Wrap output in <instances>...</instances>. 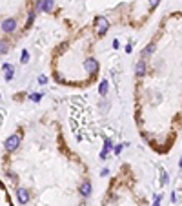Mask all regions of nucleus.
<instances>
[{"label":"nucleus","mask_w":182,"mask_h":206,"mask_svg":"<svg viewBox=\"0 0 182 206\" xmlns=\"http://www.w3.org/2000/svg\"><path fill=\"white\" fill-rule=\"evenodd\" d=\"M29 99H31V101H40V95L35 93V95H29Z\"/></svg>","instance_id":"9"},{"label":"nucleus","mask_w":182,"mask_h":206,"mask_svg":"<svg viewBox=\"0 0 182 206\" xmlns=\"http://www.w3.org/2000/svg\"><path fill=\"white\" fill-rule=\"evenodd\" d=\"M2 73H4V79L9 82V80H13V77H15V66L13 64H2Z\"/></svg>","instance_id":"4"},{"label":"nucleus","mask_w":182,"mask_h":206,"mask_svg":"<svg viewBox=\"0 0 182 206\" xmlns=\"http://www.w3.org/2000/svg\"><path fill=\"white\" fill-rule=\"evenodd\" d=\"M107 93V82L104 80V82L100 84V95H106Z\"/></svg>","instance_id":"7"},{"label":"nucleus","mask_w":182,"mask_h":206,"mask_svg":"<svg viewBox=\"0 0 182 206\" xmlns=\"http://www.w3.org/2000/svg\"><path fill=\"white\" fill-rule=\"evenodd\" d=\"M159 2H160V0H149V6H151V9H153V7H157V4H159Z\"/></svg>","instance_id":"10"},{"label":"nucleus","mask_w":182,"mask_h":206,"mask_svg":"<svg viewBox=\"0 0 182 206\" xmlns=\"http://www.w3.org/2000/svg\"><path fill=\"white\" fill-rule=\"evenodd\" d=\"M27 62H29V51L24 49L22 51V64H27Z\"/></svg>","instance_id":"6"},{"label":"nucleus","mask_w":182,"mask_h":206,"mask_svg":"<svg viewBox=\"0 0 182 206\" xmlns=\"http://www.w3.org/2000/svg\"><path fill=\"white\" fill-rule=\"evenodd\" d=\"M9 51V42L6 39H0V55H6Z\"/></svg>","instance_id":"5"},{"label":"nucleus","mask_w":182,"mask_h":206,"mask_svg":"<svg viewBox=\"0 0 182 206\" xmlns=\"http://www.w3.org/2000/svg\"><path fill=\"white\" fill-rule=\"evenodd\" d=\"M113 151H115V153L119 155V153H120V151H122V146H115V150H113Z\"/></svg>","instance_id":"11"},{"label":"nucleus","mask_w":182,"mask_h":206,"mask_svg":"<svg viewBox=\"0 0 182 206\" xmlns=\"http://www.w3.org/2000/svg\"><path fill=\"white\" fill-rule=\"evenodd\" d=\"M0 206H15L9 192H7V188H6V184L2 181H0Z\"/></svg>","instance_id":"2"},{"label":"nucleus","mask_w":182,"mask_h":206,"mask_svg":"<svg viewBox=\"0 0 182 206\" xmlns=\"http://www.w3.org/2000/svg\"><path fill=\"white\" fill-rule=\"evenodd\" d=\"M160 201H162V195H157V197H155V203H153V206H160Z\"/></svg>","instance_id":"8"},{"label":"nucleus","mask_w":182,"mask_h":206,"mask_svg":"<svg viewBox=\"0 0 182 206\" xmlns=\"http://www.w3.org/2000/svg\"><path fill=\"white\" fill-rule=\"evenodd\" d=\"M107 29H109L107 19L106 17H95V20H93V31H95V35L97 37H104L107 33Z\"/></svg>","instance_id":"1"},{"label":"nucleus","mask_w":182,"mask_h":206,"mask_svg":"<svg viewBox=\"0 0 182 206\" xmlns=\"http://www.w3.org/2000/svg\"><path fill=\"white\" fill-rule=\"evenodd\" d=\"M53 7H55L53 0H38V4H37V11H44V13H51Z\"/></svg>","instance_id":"3"},{"label":"nucleus","mask_w":182,"mask_h":206,"mask_svg":"<svg viewBox=\"0 0 182 206\" xmlns=\"http://www.w3.org/2000/svg\"><path fill=\"white\" fill-rule=\"evenodd\" d=\"M38 82H40V84H46V82H47V77H40V79H38Z\"/></svg>","instance_id":"12"}]
</instances>
